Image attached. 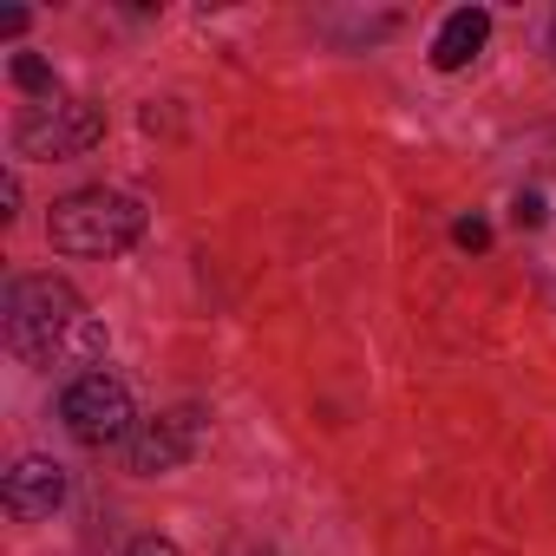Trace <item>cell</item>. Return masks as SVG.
<instances>
[{
    "instance_id": "obj_1",
    "label": "cell",
    "mask_w": 556,
    "mask_h": 556,
    "mask_svg": "<svg viewBox=\"0 0 556 556\" xmlns=\"http://www.w3.org/2000/svg\"><path fill=\"white\" fill-rule=\"evenodd\" d=\"M8 348L34 367H92L105 354V328L60 275H21L8 289Z\"/></svg>"
},
{
    "instance_id": "obj_2",
    "label": "cell",
    "mask_w": 556,
    "mask_h": 556,
    "mask_svg": "<svg viewBox=\"0 0 556 556\" xmlns=\"http://www.w3.org/2000/svg\"><path fill=\"white\" fill-rule=\"evenodd\" d=\"M47 236L60 255H125L138 236H144V203L125 197V190H73L53 203L47 216Z\"/></svg>"
},
{
    "instance_id": "obj_3",
    "label": "cell",
    "mask_w": 556,
    "mask_h": 556,
    "mask_svg": "<svg viewBox=\"0 0 556 556\" xmlns=\"http://www.w3.org/2000/svg\"><path fill=\"white\" fill-rule=\"evenodd\" d=\"M60 419L79 445H125L138 432V413H131V393L125 380L112 374H79L66 393H60Z\"/></svg>"
},
{
    "instance_id": "obj_4",
    "label": "cell",
    "mask_w": 556,
    "mask_h": 556,
    "mask_svg": "<svg viewBox=\"0 0 556 556\" xmlns=\"http://www.w3.org/2000/svg\"><path fill=\"white\" fill-rule=\"evenodd\" d=\"M99 138H105V112L79 99H47L14 125V144L27 157H86Z\"/></svg>"
},
{
    "instance_id": "obj_5",
    "label": "cell",
    "mask_w": 556,
    "mask_h": 556,
    "mask_svg": "<svg viewBox=\"0 0 556 556\" xmlns=\"http://www.w3.org/2000/svg\"><path fill=\"white\" fill-rule=\"evenodd\" d=\"M197 445H203V419H197L190 406H184V413H157V419H144V426L125 439L131 471H144V478L177 471L184 458H197Z\"/></svg>"
},
{
    "instance_id": "obj_6",
    "label": "cell",
    "mask_w": 556,
    "mask_h": 556,
    "mask_svg": "<svg viewBox=\"0 0 556 556\" xmlns=\"http://www.w3.org/2000/svg\"><path fill=\"white\" fill-rule=\"evenodd\" d=\"M66 504V471L53 465V458H21L14 471H8V510L14 517H53Z\"/></svg>"
},
{
    "instance_id": "obj_7",
    "label": "cell",
    "mask_w": 556,
    "mask_h": 556,
    "mask_svg": "<svg viewBox=\"0 0 556 556\" xmlns=\"http://www.w3.org/2000/svg\"><path fill=\"white\" fill-rule=\"evenodd\" d=\"M484 40H491V14L484 8H458V14H445V27L432 40V66L439 73H458V66H471L484 53Z\"/></svg>"
},
{
    "instance_id": "obj_8",
    "label": "cell",
    "mask_w": 556,
    "mask_h": 556,
    "mask_svg": "<svg viewBox=\"0 0 556 556\" xmlns=\"http://www.w3.org/2000/svg\"><path fill=\"white\" fill-rule=\"evenodd\" d=\"M14 86H21V92H47V99H53V66H47V60H34V53H21V60H14Z\"/></svg>"
},
{
    "instance_id": "obj_9",
    "label": "cell",
    "mask_w": 556,
    "mask_h": 556,
    "mask_svg": "<svg viewBox=\"0 0 556 556\" xmlns=\"http://www.w3.org/2000/svg\"><path fill=\"white\" fill-rule=\"evenodd\" d=\"M452 242H458V249H491V229H484L478 216H465V223H452Z\"/></svg>"
},
{
    "instance_id": "obj_10",
    "label": "cell",
    "mask_w": 556,
    "mask_h": 556,
    "mask_svg": "<svg viewBox=\"0 0 556 556\" xmlns=\"http://www.w3.org/2000/svg\"><path fill=\"white\" fill-rule=\"evenodd\" d=\"M510 216H517V223H523V229H536V223H543V216H549V210H543V197H536V190H523V197H517V210H510Z\"/></svg>"
},
{
    "instance_id": "obj_11",
    "label": "cell",
    "mask_w": 556,
    "mask_h": 556,
    "mask_svg": "<svg viewBox=\"0 0 556 556\" xmlns=\"http://www.w3.org/2000/svg\"><path fill=\"white\" fill-rule=\"evenodd\" d=\"M125 556H177V543H170V536H138Z\"/></svg>"
},
{
    "instance_id": "obj_12",
    "label": "cell",
    "mask_w": 556,
    "mask_h": 556,
    "mask_svg": "<svg viewBox=\"0 0 556 556\" xmlns=\"http://www.w3.org/2000/svg\"><path fill=\"white\" fill-rule=\"evenodd\" d=\"M14 203H21V184H14V177H0V216H14Z\"/></svg>"
},
{
    "instance_id": "obj_13",
    "label": "cell",
    "mask_w": 556,
    "mask_h": 556,
    "mask_svg": "<svg viewBox=\"0 0 556 556\" xmlns=\"http://www.w3.org/2000/svg\"><path fill=\"white\" fill-rule=\"evenodd\" d=\"M549 60H556V27H549Z\"/></svg>"
}]
</instances>
